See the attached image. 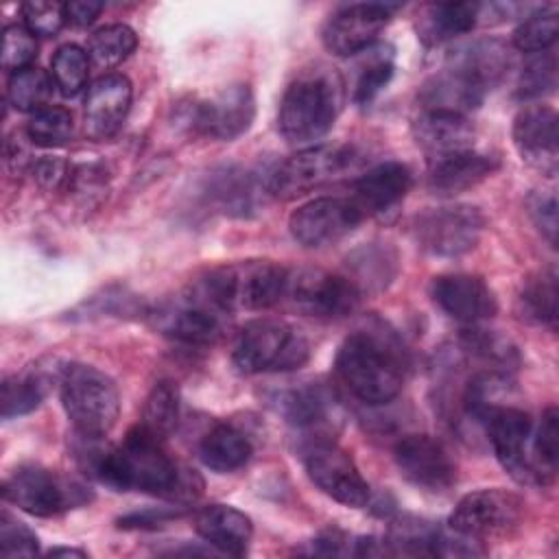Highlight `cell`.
I'll use <instances>...</instances> for the list:
<instances>
[{
  "instance_id": "cell-36",
  "label": "cell",
  "mask_w": 559,
  "mask_h": 559,
  "mask_svg": "<svg viewBox=\"0 0 559 559\" xmlns=\"http://www.w3.org/2000/svg\"><path fill=\"white\" fill-rule=\"evenodd\" d=\"M74 135V118L68 109L48 105L35 114H31L26 122V138L35 146L57 148L72 140Z\"/></svg>"
},
{
  "instance_id": "cell-37",
  "label": "cell",
  "mask_w": 559,
  "mask_h": 559,
  "mask_svg": "<svg viewBox=\"0 0 559 559\" xmlns=\"http://www.w3.org/2000/svg\"><path fill=\"white\" fill-rule=\"evenodd\" d=\"M349 269L354 275H347L360 290L365 288H382L391 282L395 273V258L386 251V247H362L352 260Z\"/></svg>"
},
{
  "instance_id": "cell-4",
  "label": "cell",
  "mask_w": 559,
  "mask_h": 559,
  "mask_svg": "<svg viewBox=\"0 0 559 559\" xmlns=\"http://www.w3.org/2000/svg\"><path fill=\"white\" fill-rule=\"evenodd\" d=\"M290 269L271 260H242L210 269L190 288L223 312L266 310L286 297Z\"/></svg>"
},
{
  "instance_id": "cell-40",
  "label": "cell",
  "mask_w": 559,
  "mask_h": 559,
  "mask_svg": "<svg viewBox=\"0 0 559 559\" xmlns=\"http://www.w3.org/2000/svg\"><path fill=\"white\" fill-rule=\"evenodd\" d=\"M557 35H559L557 13L537 11V13L528 15L513 31V46L520 52H544L555 44Z\"/></svg>"
},
{
  "instance_id": "cell-1",
  "label": "cell",
  "mask_w": 559,
  "mask_h": 559,
  "mask_svg": "<svg viewBox=\"0 0 559 559\" xmlns=\"http://www.w3.org/2000/svg\"><path fill=\"white\" fill-rule=\"evenodd\" d=\"M81 437V465L100 483L118 491H142L179 502L201 496L203 480L194 469L179 465L164 441L140 424L127 432L118 445H100L96 437Z\"/></svg>"
},
{
  "instance_id": "cell-26",
  "label": "cell",
  "mask_w": 559,
  "mask_h": 559,
  "mask_svg": "<svg viewBox=\"0 0 559 559\" xmlns=\"http://www.w3.org/2000/svg\"><path fill=\"white\" fill-rule=\"evenodd\" d=\"M63 365L57 360H37L20 373L7 376L0 386V415L2 419H13L35 411L44 397L50 393L52 382H59Z\"/></svg>"
},
{
  "instance_id": "cell-46",
  "label": "cell",
  "mask_w": 559,
  "mask_h": 559,
  "mask_svg": "<svg viewBox=\"0 0 559 559\" xmlns=\"http://www.w3.org/2000/svg\"><path fill=\"white\" fill-rule=\"evenodd\" d=\"M528 212H531V218L535 223V227L546 236V240L555 247L557 245V229H559V223H557V199L552 192H542V194H535L531 201H528Z\"/></svg>"
},
{
  "instance_id": "cell-3",
  "label": "cell",
  "mask_w": 559,
  "mask_h": 559,
  "mask_svg": "<svg viewBox=\"0 0 559 559\" xmlns=\"http://www.w3.org/2000/svg\"><path fill=\"white\" fill-rule=\"evenodd\" d=\"M345 83L334 68L314 66L297 74L284 90L277 129L288 144L308 146L321 140L338 118Z\"/></svg>"
},
{
  "instance_id": "cell-30",
  "label": "cell",
  "mask_w": 559,
  "mask_h": 559,
  "mask_svg": "<svg viewBox=\"0 0 559 559\" xmlns=\"http://www.w3.org/2000/svg\"><path fill=\"white\" fill-rule=\"evenodd\" d=\"M253 448L249 437L231 424L212 426L199 441V459L218 474H229L247 465Z\"/></svg>"
},
{
  "instance_id": "cell-9",
  "label": "cell",
  "mask_w": 559,
  "mask_h": 559,
  "mask_svg": "<svg viewBox=\"0 0 559 559\" xmlns=\"http://www.w3.org/2000/svg\"><path fill=\"white\" fill-rule=\"evenodd\" d=\"M352 162V148L341 144H314L280 162L264 177L269 197L290 201L308 194L343 173Z\"/></svg>"
},
{
  "instance_id": "cell-20",
  "label": "cell",
  "mask_w": 559,
  "mask_h": 559,
  "mask_svg": "<svg viewBox=\"0 0 559 559\" xmlns=\"http://www.w3.org/2000/svg\"><path fill=\"white\" fill-rule=\"evenodd\" d=\"M430 297L441 312L469 325L489 321L498 312L496 293L483 277L469 273L435 277L430 284Z\"/></svg>"
},
{
  "instance_id": "cell-48",
  "label": "cell",
  "mask_w": 559,
  "mask_h": 559,
  "mask_svg": "<svg viewBox=\"0 0 559 559\" xmlns=\"http://www.w3.org/2000/svg\"><path fill=\"white\" fill-rule=\"evenodd\" d=\"M179 509H146V511H133L129 515H122L118 520L120 528H157L166 524L168 520L179 518Z\"/></svg>"
},
{
  "instance_id": "cell-47",
  "label": "cell",
  "mask_w": 559,
  "mask_h": 559,
  "mask_svg": "<svg viewBox=\"0 0 559 559\" xmlns=\"http://www.w3.org/2000/svg\"><path fill=\"white\" fill-rule=\"evenodd\" d=\"M354 546H356V539H352L347 533L338 528H330L319 533L314 539H310L308 548H304L301 552L323 555V557H345V555H354Z\"/></svg>"
},
{
  "instance_id": "cell-24",
  "label": "cell",
  "mask_w": 559,
  "mask_h": 559,
  "mask_svg": "<svg viewBox=\"0 0 559 559\" xmlns=\"http://www.w3.org/2000/svg\"><path fill=\"white\" fill-rule=\"evenodd\" d=\"M474 124L463 114L443 109H424L413 120V138L428 162L474 148Z\"/></svg>"
},
{
  "instance_id": "cell-5",
  "label": "cell",
  "mask_w": 559,
  "mask_h": 559,
  "mask_svg": "<svg viewBox=\"0 0 559 559\" xmlns=\"http://www.w3.org/2000/svg\"><path fill=\"white\" fill-rule=\"evenodd\" d=\"M310 343L284 319H253L240 328L231 347V362L240 373H286L306 365Z\"/></svg>"
},
{
  "instance_id": "cell-17",
  "label": "cell",
  "mask_w": 559,
  "mask_h": 559,
  "mask_svg": "<svg viewBox=\"0 0 559 559\" xmlns=\"http://www.w3.org/2000/svg\"><path fill=\"white\" fill-rule=\"evenodd\" d=\"M400 474L415 487L443 493L456 483V463L448 448L430 435H406L393 448Z\"/></svg>"
},
{
  "instance_id": "cell-12",
  "label": "cell",
  "mask_w": 559,
  "mask_h": 559,
  "mask_svg": "<svg viewBox=\"0 0 559 559\" xmlns=\"http://www.w3.org/2000/svg\"><path fill=\"white\" fill-rule=\"evenodd\" d=\"M415 240L430 255L459 258L472 251L485 229V216L478 207L454 203L430 207L415 218Z\"/></svg>"
},
{
  "instance_id": "cell-8",
  "label": "cell",
  "mask_w": 559,
  "mask_h": 559,
  "mask_svg": "<svg viewBox=\"0 0 559 559\" xmlns=\"http://www.w3.org/2000/svg\"><path fill=\"white\" fill-rule=\"evenodd\" d=\"M299 456L308 478L332 500L354 509L369 502L367 480L354 459L332 437L301 439Z\"/></svg>"
},
{
  "instance_id": "cell-33",
  "label": "cell",
  "mask_w": 559,
  "mask_h": 559,
  "mask_svg": "<svg viewBox=\"0 0 559 559\" xmlns=\"http://www.w3.org/2000/svg\"><path fill=\"white\" fill-rule=\"evenodd\" d=\"M179 411H181V395L173 380H159L142 408V421L140 426L146 428L157 439H168L179 424Z\"/></svg>"
},
{
  "instance_id": "cell-32",
  "label": "cell",
  "mask_w": 559,
  "mask_h": 559,
  "mask_svg": "<svg viewBox=\"0 0 559 559\" xmlns=\"http://www.w3.org/2000/svg\"><path fill=\"white\" fill-rule=\"evenodd\" d=\"M205 194L216 210L236 216L249 214V210H255L258 203V186L253 177L247 170L231 166L210 175Z\"/></svg>"
},
{
  "instance_id": "cell-11",
  "label": "cell",
  "mask_w": 559,
  "mask_h": 559,
  "mask_svg": "<svg viewBox=\"0 0 559 559\" xmlns=\"http://www.w3.org/2000/svg\"><path fill=\"white\" fill-rule=\"evenodd\" d=\"M293 308L314 319H343L362 299V290L347 277L323 269H297L288 273L286 297Z\"/></svg>"
},
{
  "instance_id": "cell-38",
  "label": "cell",
  "mask_w": 559,
  "mask_h": 559,
  "mask_svg": "<svg viewBox=\"0 0 559 559\" xmlns=\"http://www.w3.org/2000/svg\"><path fill=\"white\" fill-rule=\"evenodd\" d=\"M90 74V55L76 46V44H66L61 46L52 61H50V76L55 81V87L63 96H74L79 94Z\"/></svg>"
},
{
  "instance_id": "cell-21",
  "label": "cell",
  "mask_w": 559,
  "mask_h": 559,
  "mask_svg": "<svg viewBox=\"0 0 559 559\" xmlns=\"http://www.w3.org/2000/svg\"><path fill=\"white\" fill-rule=\"evenodd\" d=\"M133 87L124 74L98 76L85 94L83 131L90 140H109L124 124L131 109Z\"/></svg>"
},
{
  "instance_id": "cell-42",
  "label": "cell",
  "mask_w": 559,
  "mask_h": 559,
  "mask_svg": "<svg viewBox=\"0 0 559 559\" xmlns=\"http://www.w3.org/2000/svg\"><path fill=\"white\" fill-rule=\"evenodd\" d=\"M2 70L4 72H22L33 68L31 63L37 57V41L35 35L20 24H9L2 31Z\"/></svg>"
},
{
  "instance_id": "cell-45",
  "label": "cell",
  "mask_w": 559,
  "mask_h": 559,
  "mask_svg": "<svg viewBox=\"0 0 559 559\" xmlns=\"http://www.w3.org/2000/svg\"><path fill=\"white\" fill-rule=\"evenodd\" d=\"M393 76V61L389 55L376 57L371 63H367L354 85V103L356 105H369L391 81Z\"/></svg>"
},
{
  "instance_id": "cell-49",
  "label": "cell",
  "mask_w": 559,
  "mask_h": 559,
  "mask_svg": "<svg viewBox=\"0 0 559 559\" xmlns=\"http://www.w3.org/2000/svg\"><path fill=\"white\" fill-rule=\"evenodd\" d=\"M103 11V4L100 2H94V0H72V2H66V15H68V22L72 26H90Z\"/></svg>"
},
{
  "instance_id": "cell-44",
  "label": "cell",
  "mask_w": 559,
  "mask_h": 559,
  "mask_svg": "<svg viewBox=\"0 0 559 559\" xmlns=\"http://www.w3.org/2000/svg\"><path fill=\"white\" fill-rule=\"evenodd\" d=\"M39 552L37 535L9 511L0 515V555L2 557H33Z\"/></svg>"
},
{
  "instance_id": "cell-50",
  "label": "cell",
  "mask_w": 559,
  "mask_h": 559,
  "mask_svg": "<svg viewBox=\"0 0 559 559\" xmlns=\"http://www.w3.org/2000/svg\"><path fill=\"white\" fill-rule=\"evenodd\" d=\"M48 555L50 557H87V552L79 548H52Z\"/></svg>"
},
{
  "instance_id": "cell-7",
  "label": "cell",
  "mask_w": 559,
  "mask_h": 559,
  "mask_svg": "<svg viewBox=\"0 0 559 559\" xmlns=\"http://www.w3.org/2000/svg\"><path fill=\"white\" fill-rule=\"evenodd\" d=\"M2 496L37 518H55L94 500V491L85 483L39 465H22L11 472L2 483Z\"/></svg>"
},
{
  "instance_id": "cell-18",
  "label": "cell",
  "mask_w": 559,
  "mask_h": 559,
  "mask_svg": "<svg viewBox=\"0 0 559 559\" xmlns=\"http://www.w3.org/2000/svg\"><path fill=\"white\" fill-rule=\"evenodd\" d=\"M275 406L282 417L301 432V437H332L338 419L341 404L336 393L317 380L299 382L284 389L275 397Z\"/></svg>"
},
{
  "instance_id": "cell-31",
  "label": "cell",
  "mask_w": 559,
  "mask_h": 559,
  "mask_svg": "<svg viewBox=\"0 0 559 559\" xmlns=\"http://www.w3.org/2000/svg\"><path fill=\"white\" fill-rule=\"evenodd\" d=\"M557 271L552 266L542 269L522 282L515 297V314L539 328H557Z\"/></svg>"
},
{
  "instance_id": "cell-22",
  "label": "cell",
  "mask_w": 559,
  "mask_h": 559,
  "mask_svg": "<svg viewBox=\"0 0 559 559\" xmlns=\"http://www.w3.org/2000/svg\"><path fill=\"white\" fill-rule=\"evenodd\" d=\"M557 111L548 105H528L513 120V144L520 157L544 175L557 173L559 133Z\"/></svg>"
},
{
  "instance_id": "cell-13",
  "label": "cell",
  "mask_w": 559,
  "mask_h": 559,
  "mask_svg": "<svg viewBox=\"0 0 559 559\" xmlns=\"http://www.w3.org/2000/svg\"><path fill=\"white\" fill-rule=\"evenodd\" d=\"M524 518V502L507 489H478L463 496L450 513L448 526L476 542L511 535Z\"/></svg>"
},
{
  "instance_id": "cell-35",
  "label": "cell",
  "mask_w": 559,
  "mask_h": 559,
  "mask_svg": "<svg viewBox=\"0 0 559 559\" xmlns=\"http://www.w3.org/2000/svg\"><path fill=\"white\" fill-rule=\"evenodd\" d=\"M52 90L55 81L50 74H46L39 68H26L22 72L11 74L7 85V100L17 111L35 114L48 107Z\"/></svg>"
},
{
  "instance_id": "cell-19",
  "label": "cell",
  "mask_w": 559,
  "mask_h": 559,
  "mask_svg": "<svg viewBox=\"0 0 559 559\" xmlns=\"http://www.w3.org/2000/svg\"><path fill=\"white\" fill-rule=\"evenodd\" d=\"M255 116L253 92L245 83L223 87L192 107V129L210 140L229 142L242 135Z\"/></svg>"
},
{
  "instance_id": "cell-16",
  "label": "cell",
  "mask_w": 559,
  "mask_h": 559,
  "mask_svg": "<svg viewBox=\"0 0 559 559\" xmlns=\"http://www.w3.org/2000/svg\"><path fill=\"white\" fill-rule=\"evenodd\" d=\"M360 221L362 214L349 197H319L299 205L290 214L288 229L299 245L321 249L343 240Z\"/></svg>"
},
{
  "instance_id": "cell-39",
  "label": "cell",
  "mask_w": 559,
  "mask_h": 559,
  "mask_svg": "<svg viewBox=\"0 0 559 559\" xmlns=\"http://www.w3.org/2000/svg\"><path fill=\"white\" fill-rule=\"evenodd\" d=\"M531 448H533L535 465L544 483L548 485L555 478L557 459H559V413L555 406H548L542 413L539 424L533 426Z\"/></svg>"
},
{
  "instance_id": "cell-6",
  "label": "cell",
  "mask_w": 559,
  "mask_h": 559,
  "mask_svg": "<svg viewBox=\"0 0 559 559\" xmlns=\"http://www.w3.org/2000/svg\"><path fill=\"white\" fill-rule=\"evenodd\" d=\"M59 397L76 435L103 439L120 415L116 382L100 369L83 362L63 365Z\"/></svg>"
},
{
  "instance_id": "cell-2",
  "label": "cell",
  "mask_w": 559,
  "mask_h": 559,
  "mask_svg": "<svg viewBox=\"0 0 559 559\" xmlns=\"http://www.w3.org/2000/svg\"><path fill=\"white\" fill-rule=\"evenodd\" d=\"M406 349L384 323L354 330L338 347L334 371L360 402L378 406L397 397L406 380Z\"/></svg>"
},
{
  "instance_id": "cell-43",
  "label": "cell",
  "mask_w": 559,
  "mask_h": 559,
  "mask_svg": "<svg viewBox=\"0 0 559 559\" xmlns=\"http://www.w3.org/2000/svg\"><path fill=\"white\" fill-rule=\"evenodd\" d=\"M24 26L35 37H55L68 22L66 4L55 0H33L22 4Z\"/></svg>"
},
{
  "instance_id": "cell-14",
  "label": "cell",
  "mask_w": 559,
  "mask_h": 559,
  "mask_svg": "<svg viewBox=\"0 0 559 559\" xmlns=\"http://www.w3.org/2000/svg\"><path fill=\"white\" fill-rule=\"evenodd\" d=\"M397 4L354 2L336 9L323 24V46L336 57H352L373 46L382 28L391 22Z\"/></svg>"
},
{
  "instance_id": "cell-23",
  "label": "cell",
  "mask_w": 559,
  "mask_h": 559,
  "mask_svg": "<svg viewBox=\"0 0 559 559\" xmlns=\"http://www.w3.org/2000/svg\"><path fill=\"white\" fill-rule=\"evenodd\" d=\"M411 186L413 175L406 164L382 162L354 181L349 201L358 207L362 218L378 216L402 203Z\"/></svg>"
},
{
  "instance_id": "cell-27",
  "label": "cell",
  "mask_w": 559,
  "mask_h": 559,
  "mask_svg": "<svg viewBox=\"0 0 559 559\" xmlns=\"http://www.w3.org/2000/svg\"><path fill=\"white\" fill-rule=\"evenodd\" d=\"M194 531L223 555L242 557L249 550L253 524L247 513L229 504H207L194 513Z\"/></svg>"
},
{
  "instance_id": "cell-29",
  "label": "cell",
  "mask_w": 559,
  "mask_h": 559,
  "mask_svg": "<svg viewBox=\"0 0 559 559\" xmlns=\"http://www.w3.org/2000/svg\"><path fill=\"white\" fill-rule=\"evenodd\" d=\"M483 4L476 2H437L417 13V35L424 44L435 46L469 33L480 20Z\"/></svg>"
},
{
  "instance_id": "cell-15",
  "label": "cell",
  "mask_w": 559,
  "mask_h": 559,
  "mask_svg": "<svg viewBox=\"0 0 559 559\" xmlns=\"http://www.w3.org/2000/svg\"><path fill=\"white\" fill-rule=\"evenodd\" d=\"M153 321L164 336L183 345L205 347L223 336L227 312L218 310L190 288L186 295L175 297V301L164 304L153 314Z\"/></svg>"
},
{
  "instance_id": "cell-41",
  "label": "cell",
  "mask_w": 559,
  "mask_h": 559,
  "mask_svg": "<svg viewBox=\"0 0 559 559\" xmlns=\"http://www.w3.org/2000/svg\"><path fill=\"white\" fill-rule=\"evenodd\" d=\"M557 85V57L550 50L539 52V57L531 59L520 74L518 96L522 100L546 96Z\"/></svg>"
},
{
  "instance_id": "cell-25",
  "label": "cell",
  "mask_w": 559,
  "mask_h": 559,
  "mask_svg": "<svg viewBox=\"0 0 559 559\" xmlns=\"http://www.w3.org/2000/svg\"><path fill=\"white\" fill-rule=\"evenodd\" d=\"M498 157L476 148L459 151L428 162V188L435 194L452 197L478 186L498 170Z\"/></svg>"
},
{
  "instance_id": "cell-28",
  "label": "cell",
  "mask_w": 559,
  "mask_h": 559,
  "mask_svg": "<svg viewBox=\"0 0 559 559\" xmlns=\"http://www.w3.org/2000/svg\"><path fill=\"white\" fill-rule=\"evenodd\" d=\"M445 63L467 74L489 94L507 76L511 50L500 39H476L452 50Z\"/></svg>"
},
{
  "instance_id": "cell-10",
  "label": "cell",
  "mask_w": 559,
  "mask_h": 559,
  "mask_svg": "<svg viewBox=\"0 0 559 559\" xmlns=\"http://www.w3.org/2000/svg\"><path fill=\"white\" fill-rule=\"evenodd\" d=\"M496 459L520 485H546L533 459V419L518 406L498 404L483 419Z\"/></svg>"
},
{
  "instance_id": "cell-34",
  "label": "cell",
  "mask_w": 559,
  "mask_h": 559,
  "mask_svg": "<svg viewBox=\"0 0 559 559\" xmlns=\"http://www.w3.org/2000/svg\"><path fill=\"white\" fill-rule=\"evenodd\" d=\"M138 46V35L127 24H107L92 33L87 41V55L90 61L96 68H116L124 59L131 57V52Z\"/></svg>"
}]
</instances>
